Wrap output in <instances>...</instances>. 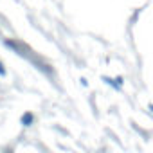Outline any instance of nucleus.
I'll return each mask as SVG.
<instances>
[{
    "mask_svg": "<svg viewBox=\"0 0 153 153\" xmlns=\"http://www.w3.org/2000/svg\"><path fill=\"white\" fill-rule=\"evenodd\" d=\"M22 123H25V126H29V124L33 123V115H31V114H25V115L22 117Z\"/></svg>",
    "mask_w": 153,
    "mask_h": 153,
    "instance_id": "1",
    "label": "nucleus"
},
{
    "mask_svg": "<svg viewBox=\"0 0 153 153\" xmlns=\"http://www.w3.org/2000/svg\"><path fill=\"white\" fill-rule=\"evenodd\" d=\"M0 76H6V68H4L2 63H0Z\"/></svg>",
    "mask_w": 153,
    "mask_h": 153,
    "instance_id": "2",
    "label": "nucleus"
}]
</instances>
